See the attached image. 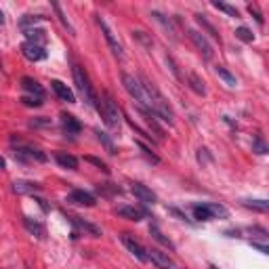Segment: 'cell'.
Instances as JSON below:
<instances>
[{"label":"cell","mask_w":269,"mask_h":269,"mask_svg":"<svg viewBox=\"0 0 269 269\" xmlns=\"http://www.w3.org/2000/svg\"><path fill=\"white\" fill-rule=\"evenodd\" d=\"M122 84H124V88H127V93L139 103L141 110L152 112V99H150L145 86H143V82L139 78H135L131 74H122Z\"/></svg>","instance_id":"obj_1"},{"label":"cell","mask_w":269,"mask_h":269,"mask_svg":"<svg viewBox=\"0 0 269 269\" xmlns=\"http://www.w3.org/2000/svg\"><path fill=\"white\" fill-rule=\"evenodd\" d=\"M97 101H101V103H97V110H99L103 122H105L110 129L118 131V129H120V120H122V118H120V110H118L116 101L110 97V93H103L101 99H97Z\"/></svg>","instance_id":"obj_2"},{"label":"cell","mask_w":269,"mask_h":269,"mask_svg":"<svg viewBox=\"0 0 269 269\" xmlns=\"http://www.w3.org/2000/svg\"><path fill=\"white\" fill-rule=\"evenodd\" d=\"M74 82H76V86H78V93L82 95V99H84L88 105L97 107V97H95V91H93L91 80H88L84 67L74 65Z\"/></svg>","instance_id":"obj_3"},{"label":"cell","mask_w":269,"mask_h":269,"mask_svg":"<svg viewBox=\"0 0 269 269\" xmlns=\"http://www.w3.org/2000/svg\"><path fill=\"white\" fill-rule=\"evenodd\" d=\"M97 26L101 28V34L105 36V40H107V44H110V48H112V53L118 57V59H124V51H122V44L116 40V36H114V32L110 30V26H107V21L103 19L101 15H97Z\"/></svg>","instance_id":"obj_4"},{"label":"cell","mask_w":269,"mask_h":269,"mask_svg":"<svg viewBox=\"0 0 269 269\" xmlns=\"http://www.w3.org/2000/svg\"><path fill=\"white\" fill-rule=\"evenodd\" d=\"M15 158L19 160V162H30V160L46 162V154H42L38 148H32V145H19L15 150Z\"/></svg>","instance_id":"obj_5"},{"label":"cell","mask_w":269,"mask_h":269,"mask_svg":"<svg viewBox=\"0 0 269 269\" xmlns=\"http://www.w3.org/2000/svg\"><path fill=\"white\" fill-rule=\"evenodd\" d=\"M187 36H189V40L193 42V46L200 51V55H202L204 59H212L214 51H212L210 42H208V40L204 38V36H202L200 32H195V30H187Z\"/></svg>","instance_id":"obj_6"},{"label":"cell","mask_w":269,"mask_h":269,"mask_svg":"<svg viewBox=\"0 0 269 269\" xmlns=\"http://www.w3.org/2000/svg\"><path fill=\"white\" fill-rule=\"evenodd\" d=\"M120 238H122V244L129 248V253H131V255H135L141 263H145V261H148V250L143 248V246H141V244H139V242H137L131 234H122Z\"/></svg>","instance_id":"obj_7"},{"label":"cell","mask_w":269,"mask_h":269,"mask_svg":"<svg viewBox=\"0 0 269 269\" xmlns=\"http://www.w3.org/2000/svg\"><path fill=\"white\" fill-rule=\"evenodd\" d=\"M148 261H152L160 269H177L175 263H173V259L166 253H162V250H158V248H150L148 250Z\"/></svg>","instance_id":"obj_8"},{"label":"cell","mask_w":269,"mask_h":269,"mask_svg":"<svg viewBox=\"0 0 269 269\" xmlns=\"http://www.w3.org/2000/svg\"><path fill=\"white\" fill-rule=\"evenodd\" d=\"M21 55L28 61H42V59H46V51H44V46L32 44V42H23L21 44Z\"/></svg>","instance_id":"obj_9"},{"label":"cell","mask_w":269,"mask_h":269,"mask_svg":"<svg viewBox=\"0 0 269 269\" xmlns=\"http://www.w3.org/2000/svg\"><path fill=\"white\" fill-rule=\"evenodd\" d=\"M67 202L78 204V206H88V208L97 204V202H95V195L88 193V191H84V189H74V191L67 195Z\"/></svg>","instance_id":"obj_10"},{"label":"cell","mask_w":269,"mask_h":269,"mask_svg":"<svg viewBox=\"0 0 269 269\" xmlns=\"http://www.w3.org/2000/svg\"><path fill=\"white\" fill-rule=\"evenodd\" d=\"M51 86H53V91H55V95H57L61 101L76 103V95H74V91H71V88H69L67 84H63L61 80H53Z\"/></svg>","instance_id":"obj_11"},{"label":"cell","mask_w":269,"mask_h":269,"mask_svg":"<svg viewBox=\"0 0 269 269\" xmlns=\"http://www.w3.org/2000/svg\"><path fill=\"white\" fill-rule=\"evenodd\" d=\"M131 191L137 195L141 202H145V204H154V202L158 200L156 193H154L148 185H143V183H133V185H131Z\"/></svg>","instance_id":"obj_12"},{"label":"cell","mask_w":269,"mask_h":269,"mask_svg":"<svg viewBox=\"0 0 269 269\" xmlns=\"http://www.w3.org/2000/svg\"><path fill=\"white\" fill-rule=\"evenodd\" d=\"M116 212L120 214V217L129 219V221H141V219L148 217V212L143 208H137V206H118Z\"/></svg>","instance_id":"obj_13"},{"label":"cell","mask_w":269,"mask_h":269,"mask_svg":"<svg viewBox=\"0 0 269 269\" xmlns=\"http://www.w3.org/2000/svg\"><path fill=\"white\" fill-rule=\"evenodd\" d=\"M71 223H74L80 231H84V234H88V236H93V238H99L101 236V229L97 227V225H93V223H88V221H84V219H80V217H74V214H69L67 217Z\"/></svg>","instance_id":"obj_14"},{"label":"cell","mask_w":269,"mask_h":269,"mask_svg":"<svg viewBox=\"0 0 269 269\" xmlns=\"http://www.w3.org/2000/svg\"><path fill=\"white\" fill-rule=\"evenodd\" d=\"M23 34H26V38H28V42H32V44H38V46H44L46 44V32L44 30H40V28H26L23 30Z\"/></svg>","instance_id":"obj_15"},{"label":"cell","mask_w":269,"mask_h":269,"mask_svg":"<svg viewBox=\"0 0 269 269\" xmlns=\"http://www.w3.org/2000/svg\"><path fill=\"white\" fill-rule=\"evenodd\" d=\"M61 127H63V131L67 133V135H78L80 131H82V124L71 116V114H61Z\"/></svg>","instance_id":"obj_16"},{"label":"cell","mask_w":269,"mask_h":269,"mask_svg":"<svg viewBox=\"0 0 269 269\" xmlns=\"http://www.w3.org/2000/svg\"><path fill=\"white\" fill-rule=\"evenodd\" d=\"M42 185L40 183H36V181H15L13 183V191L15 193H36V191H40Z\"/></svg>","instance_id":"obj_17"},{"label":"cell","mask_w":269,"mask_h":269,"mask_svg":"<svg viewBox=\"0 0 269 269\" xmlns=\"http://www.w3.org/2000/svg\"><path fill=\"white\" fill-rule=\"evenodd\" d=\"M21 86L26 88V91L32 95V97H38V99H44V88L38 84V82H36L34 78H21Z\"/></svg>","instance_id":"obj_18"},{"label":"cell","mask_w":269,"mask_h":269,"mask_svg":"<svg viewBox=\"0 0 269 269\" xmlns=\"http://www.w3.org/2000/svg\"><path fill=\"white\" fill-rule=\"evenodd\" d=\"M55 160H57V164L67 168V170H76L78 168V160L71 156V154H65V152H57L55 154Z\"/></svg>","instance_id":"obj_19"},{"label":"cell","mask_w":269,"mask_h":269,"mask_svg":"<svg viewBox=\"0 0 269 269\" xmlns=\"http://www.w3.org/2000/svg\"><path fill=\"white\" fill-rule=\"evenodd\" d=\"M23 225H26V229L30 231V234H34L38 240H42V238L46 236L44 225H42V223H38V221H34V219H30V217H23Z\"/></svg>","instance_id":"obj_20"},{"label":"cell","mask_w":269,"mask_h":269,"mask_svg":"<svg viewBox=\"0 0 269 269\" xmlns=\"http://www.w3.org/2000/svg\"><path fill=\"white\" fill-rule=\"evenodd\" d=\"M195 21H198V23H200V26H202V28H204L210 36H212L214 40H219V42H221V36H219V32H217V28H214V26L206 19V15H195Z\"/></svg>","instance_id":"obj_21"},{"label":"cell","mask_w":269,"mask_h":269,"mask_svg":"<svg viewBox=\"0 0 269 269\" xmlns=\"http://www.w3.org/2000/svg\"><path fill=\"white\" fill-rule=\"evenodd\" d=\"M152 17H154V19H156L158 23H162V28H164V30H166V32L170 34V38H173V40H177V34H175V28H173V23H170V21L166 19V17H164L162 13L154 11V13H152Z\"/></svg>","instance_id":"obj_22"},{"label":"cell","mask_w":269,"mask_h":269,"mask_svg":"<svg viewBox=\"0 0 269 269\" xmlns=\"http://www.w3.org/2000/svg\"><path fill=\"white\" fill-rule=\"evenodd\" d=\"M206 208H208L212 219H227L229 217V210L225 206H221V204H206Z\"/></svg>","instance_id":"obj_23"},{"label":"cell","mask_w":269,"mask_h":269,"mask_svg":"<svg viewBox=\"0 0 269 269\" xmlns=\"http://www.w3.org/2000/svg\"><path fill=\"white\" fill-rule=\"evenodd\" d=\"M150 234H152V238H154V240H158L160 244H164L166 248L175 250V244H173V242H170L168 238H164V234H162V231L158 229V225H150Z\"/></svg>","instance_id":"obj_24"},{"label":"cell","mask_w":269,"mask_h":269,"mask_svg":"<svg viewBox=\"0 0 269 269\" xmlns=\"http://www.w3.org/2000/svg\"><path fill=\"white\" fill-rule=\"evenodd\" d=\"M187 82H189V88L193 93H198V95H206V86H204V82L195 76V74H189V78H187Z\"/></svg>","instance_id":"obj_25"},{"label":"cell","mask_w":269,"mask_h":269,"mask_svg":"<svg viewBox=\"0 0 269 269\" xmlns=\"http://www.w3.org/2000/svg\"><path fill=\"white\" fill-rule=\"evenodd\" d=\"M191 212H193V217L198 219V221H210L212 219L210 212H208V208H206V204H195V206H191Z\"/></svg>","instance_id":"obj_26"},{"label":"cell","mask_w":269,"mask_h":269,"mask_svg":"<svg viewBox=\"0 0 269 269\" xmlns=\"http://www.w3.org/2000/svg\"><path fill=\"white\" fill-rule=\"evenodd\" d=\"M214 71H217V76H219V78H221L225 84H229V86H236V84H238L236 76H234V74H229V71H227L225 67H221V65H219V67L214 69Z\"/></svg>","instance_id":"obj_27"},{"label":"cell","mask_w":269,"mask_h":269,"mask_svg":"<svg viewBox=\"0 0 269 269\" xmlns=\"http://www.w3.org/2000/svg\"><path fill=\"white\" fill-rule=\"evenodd\" d=\"M51 7H53V9H55V13H57V17H59V21H61V23H63V26H65V28L69 30V34H76V30H74V28H71V23L67 21V17H65V13H63V9H61V5H59V3H53Z\"/></svg>","instance_id":"obj_28"},{"label":"cell","mask_w":269,"mask_h":269,"mask_svg":"<svg viewBox=\"0 0 269 269\" xmlns=\"http://www.w3.org/2000/svg\"><path fill=\"white\" fill-rule=\"evenodd\" d=\"M95 135H97V139H99V141L103 143V145H105V150H107V152H110V154H116V148H114L112 139L107 137V135H105L103 131H99V129H97V131H95Z\"/></svg>","instance_id":"obj_29"},{"label":"cell","mask_w":269,"mask_h":269,"mask_svg":"<svg viewBox=\"0 0 269 269\" xmlns=\"http://www.w3.org/2000/svg\"><path fill=\"white\" fill-rule=\"evenodd\" d=\"M242 204L246 208H255V210H261V212H265L269 208V202L267 200H244Z\"/></svg>","instance_id":"obj_30"},{"label":"cell","mask_w":269,"mask_h":269,"mask_svg":"<svg viewBox=\"0 0 269 269\" xmlns=\"http://www.w3.org/2000/svg\"><path fill=\"white\" fill-rule=\"evenodd\" d=\"M212 7H214V9H219V11H223V13H227L229 17H240L238 9L229 7V5H225V3H217V0H214V3H212Z\"/></svg>","instance_id":"obj_31"},{"label":"cell","mask_w":269,"mask_h":269,"mask_svg":"<svg viewBox=\"0 0 269 269\" xmlns=\"http://www.w3.org/2000/svg\"><path fill=\"white\" fill-rule=\"evenodd\" d=\"M236 36H238V38H240L242 42H253V40H255V34L250 32L248 28H244V26L236 30Z\"/></svg>","instance_id":"obj_32"},{"label":"cell","mask_w":269,"mask_h":269,"mask_svg":"<svg viewBox=\"0 0 269 269\" xmlns=\"http://www.w3.org/2000/svg\"><path fill=\"white\" fill-rule=\"evenodd\" d=\"M137 145H139V150H141V154H143V156H145V158L150 160V162H154V164H158V162H160V158H158V156H156V154H154V152H152V150H150L148 145H143V143H141V141H137Z\"/></svg>","instance_id":"obj_33"},{"label":"cell","mask_w":269,"mask_h":269,"mask_svg":"<svg viewBox=\"0 0 269 269\" xmlns=\"http://www.w3.org/2000/svg\"><path fill=\"white\" fill-rule=\"evenodd\" d=\"M21 103L28 105V107H40V105H42V99L32 97V95H23V97H21Z\"/></svg>","instance_id":"obj_34"},{"label":"cell","mask_w":269,"mask_h":269,"mask_svg":"<svg viewBox=\"0 0 269 269\" xmlns=\"http://www.w3.org/2000/svg\"><path fill=\"white\" fill-rule=\"evenodd\" d=\"M84 160H86V162H91V164H95L97 168H101L103 173H110V168H107V164L103 162V160H99V158H95V156H86Z\"/></svg>","instance_id":"obj_35"},{"label":"cell","mask_w":269,"mask_h":269,"mask_svg":"<svg viewBox=\"0 0 269 269\" xmlns=\"http://www.w3.org/2000/svg\"><path fill=\"white\" fill-rule=\"evenodd\" d=\"M248 13H250V15H255V19L259 21V26H263V15L259 13V9H257V7H253V5H248Z\"/></svg>","instance_id":"obj_36"},{"label":"cell","mask_w":269,"mask_h":269,"mask_svg":"<svg viewBox=\"0 0 269 269\" xmlns=\"http://www.w3.org/2000/svg\"><path fill=\"white\" fill-rule=\"evenodd\" d=\"M255 150H257V154H267V148L261 139H255Z\"/></svg>","instance_id":"obj_37"},{"label":"cell","mask_w":269,"mask_h":269,"mask_svg":"<svg viewBox=\"0 0 269 269\" xmlns=\"http://www.w3.org/2000/svg\"><path fill=\"white\" fill-rule=\"evenodd\" d=\"M135 36H137V38H139L143 44H145V46H152V40L145 38V34H143V32H135Z\"/></svg>","instance_id":"obj_38"},{"label":"cell","mask_w":269,"mask_h":269,"mask_svg":"<svg viewBox=\"0 0 269 269\" xmlns=\"http://www.w3.org/2000/svg\"><path fill=\"white\" fill-rule=\"evenodd\" d=\"M51 120H32L30 122V127H48Z\"/></svg>","instance_id":"obj_39"},{"label":"cell","mask_w":269,"mask_h":269,"mask_svg":"<svg viewBox=\"0 0 269 269\" xmlns=\"http://www.w3.org/2000/svg\"><path fill=\"white\" fill-rule=\"evenodd\" d=\"M250 244H253V248H257V250H261V253H263V255H267V253H269V248H267V246H263V244H257V242H250Z\"/></svg>","instance_id":"obj_40"},{"label":"cell","mask_w":269,"mask_h":269,"mask_svg":"<svg viewBox=\"0 0 269 269\" xmlns=\"http://www.w3.org/2000/svg\"><path fill=\"white\" fill-rule=\"evenodd\" d=\"M36 202H38V204L42 206V210H48V206H46V202H44V200H40V198H38V200H36Z\"/></svg>","instance_id":"obj_41"},{"label":"cell","mask_w":269,"mask_h":269,"mask_svg":"<svg viewBox=\"0 0 269 269\" xmlns=\"http://www.w3.org/2000/svg\"><path fill=\"white\" fill-rule=\"evenodd\" d=\"M3 23H5V13L0 11V26H3Z\"/></svg>","instance_id":"obj_42"},{"label":"cell","mask_w":269,"mask_h":269,"mask_svg":"<svg viewBox=\"0 0 269 269\" xmlns=\"http://www.w3.org/2000/svg\"><path fill=\"white\" fill-rule=\"evenodd\" d=\"M5 168V158H0V170Z\"/></svg>","instance_id":"obj_43"},{"label":"cell","mask_w":269,"mask_h":269,"mask_svg":"<svg viewBox=\"0 0 269 269\" xmlns=\"http://www.w3.org/2000/svg\"><path fill=\"white\" fill-rule=\"evenodd\" d=\"M210 269H217V267H214V265H210Z\"/></svg>","instance_id":"obj_44"}]
</instances>
